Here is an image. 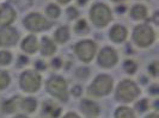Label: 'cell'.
Listing matches in <instances>:
<instances>
[{
	"label": "cell",
	"mask_w": 159,
	"mask_h": 118,
	"mask_svg": "<svg viewBox=\"0 0 159 118\" xmlns=\"http://www.w3.org/2000/svg\"><path fill=\"white\" fill-rule=\"evenodd\" d=\"M74 50H75V54L79 57L80 61L90 62L93 59V56L96 55L97 46H96L95 42L90 41V39H85V41H81L79 43H77L74 47Z\"/></svg>",
	"instance_id": "7"
},
{
	"label": "cell",
	"mask_w": 159,
	"mask_h": 118,
	"mask_svg": "<svg viewBox=\"0 0 159 118\" xmlns=\"http://www.w3.org/2000/svg\"><path fill=\"white\" fill-rule=\"evenodd\" d=\"M70 38V31L67 26H60L55 31V39L59 43H65Z\"/></svg>",
	"instance_id": "18"
},
{
	"label": "cell",
	"mask_w": 159,
	"mask_h": 118,
	"mask_svg": "<svg viewBox=\"0 0 159 118\" xmlns=\"http://www.w3.org/2000/svg\"><path fill=\"white\" fill-rule=\"evenodd\" d=\"M156 38V35L154 31L151 26L146 25V24H141V25H138L134 32H133V41L136 46L139 47L146 48L148 46H151L152 43L154 42Z\"/></svg>",
	"instance_id": "4"
},
{
	"label": "cell",
	"mask_w": 159,
	"mask_h": 118,
	"mask_svg": "<svg viewBox=\"0 0 159 118\" xmlns=\"http://www.w3.org/2000/svg\"><path fill=\"white\" fill-rule=\"evenodd\" d=\"M78 1H79L80 5H84V4H86V1H88V0H78Z\"/></svg>",
	"instance_id": "30"
},
{
	"label": "cell",
	"mask_w": 159,
	"mask_h": 118,
	"mask_svg": "<svg viewBox=\"0 0 159 118\" xmlns=\"http://www.w3.org/2000/svg\"><path fill=\"white\" fill-rule=\"evenodd\" d=\"M140 94V90L134 81L130 80H123L119 84L116 88V99L123 103H130L133 102L138 95Z\"/></svg>",
	"instance_id": "1"
},
{
	"label": "cell",
	"mask_w": 159,
	"mask_h": 118,
	"mask_svg": "<svg viewBox=\"0 0 159 118\" xmlns=\"http://www.w3.org/2000/svg\"><path fill=\"white\" fill-rule=\"evenodd\" d=\"M47 90L50 95L61 102H66L68 99L67 82L60 76H53L49 79L47 82Z\"/></svg>",
	"instance_id": "5"
},
{
	"label": "cell",
	"mask_w": 159,
	"mask_h": 118,
	"mask_svg": "<svg viewBox=\"0 0 159 118\" xmlns=\"http://www.w3.org/2000/svg\"><path fill=\"white\" fill-rule=\"evenodd\" d=\"M117 62V54L115 49L109 47L103 48L98 54V64L104 68H110Z\"/></svg>",
	"instance_id": "10"
},
{
	"label": "cell",
	"mask_w": 159,
	"mask_h": 118,
	"mask_svg": "<svg viewBox=\"0 0 159 118\" xmlns=\"http://www.w3.org/2000/svg\"><path fill=\"white\" fill-rule=\"evenodd\" d=\"M15 118H28L26 116H24V115H18V116H16Z\"/></svg>",
	"instance_id": "31"
},
{
	"label": "cell",
	"mask_w": 159,
	"mask_h": 118,
	"mask_svg": "<svg viewBox=\"0 0 159 118\" xmlns=\"http://www.w3.org/2000/svg\"><path fill=\"white\" fill-rule=\"evenodd\" d=\"M130 16H132V18L136 19V20L143 19L145 17L147 16V8L145 7L143 5H135L130 10Z\"/></svg>",
	"instance_id": "17"
},
{
	"label": "cell",
	"mask_w": 159,
	"mask_h": 118,
	"mask_svg": "<svg viewBox=\"0 0 159 118\" xmlns=\"http://www.w3.org/2000/svg\"><path fill=\"white\" fill-rule=\"evenodd\" d=\"M8 84H10V75H8V73L0 69V90L6 88L8 86Z\"/></svg>",
	"instance_id": "21"
},
{
	"label": "cell",
	"mask_w": 159,
	"mask_h": 118,
	"mask_svg": "<svg viewBox=\"0 0 159 118\" xmlns=\"http://www.w3.org/2000/svg\"><path fill=\"white\" fill-rule=\"evenodd\" d=\"M16 18V13L13 11V8L7 6V5H4L0 7V24L6 26L10 23H12Z\"/></svg>",
	"instance_id": "14"
},
{
	"label": "cell",
	"mask_w": 159,
	"mask_h": 118,
	"mask_svg": "<svg viewBox=\"0 0 159 118\" xmlns=\"http://www.w3.org/2000/svg\"><path fill=\"white\" fill-rule=\"evenodd\" d=\"M75 31L78 33H81V32H88V25L85 23V20H79L78 24L75 25Z\"/></svg>",
	"instance_id": "25"
},
{
	"label": "cell",
	"mask_w": 159,
	"mask_h": 118,
	"mask_svg": "<svg viewBox=\"0 0 159 118\" xmlns=\"http://www.w3.org/2000/svg\"><path fill=\"white\" fill-rule=\"evenodd\" d=\"M46 12L50 18H57L60 16V8L55 4H50L46 10Z\"/></svg>",
	"instance_id": "20"
},
{
	"label": "cell",
	"mask_w": 159,
	"mask_h": 118,
	"mask_svg": "<svg viewBox=\"0 0 159 118\" xmlns=\"http://www.w3.org/2000/svg\"><path fill=\"white\" fill-rule=\"evenodd\" d=\"M20 87L24 92L28 93H34L39 91L41 87V76L37 72L35 71H26L20 75L19 80Z\"/></svg>",
	"instance_id": "6"
},
{
	"label": "cell",
	"mask_w": 159,
	"mask_h": 118,
	"mask_svg": "<svg viewBox=\"0 0 159 118\" xmlns=\"http://www.w3.org/2000/svg\"><path fill=\"white\" fill-rule=\"evenodd\" d=\"M40 48H41V53H42V55H44V56L53 55L56 50L55 44L53 43V41H50L48 37H43Z\"/></svg>",
	"instance_id": "15"
},
{
	"label": "cell",
	"mask_w": 159,
	"mask_h": 118,
	"mask_svg": "<svg viewBox=\"0 0 159 118\" xmlns=\"http://www.w3.org/2000/svg\"><path fill=\"white\" fill-rule=\"evenodd\" d=\"M127 35H128L127 29L123 25H114L111 29H110V32H109V37L115 43L123 42L125 39L127 38Z\"/></svg>",
	"instance_id": "11"
},
{
	"label": "cell",
	"mask_w": 159,
	"mask_h": 118,
	"mask_svg": "<svg viewBox=\"0 0 159 118\" xmlns=\"http://www.w3.org/2000/svg\"><path fill=\"white\" fill-rule=\"evenodd\" d=\"M20 109L28 113H31L36 110V106H37V102L34 99V98H25L23 100H20V104H19Z\"/></svg>",
	"instance_id": "16"
},
{
	"label": "cell",
	"mask_w": 159,
	"mask_h": 118,
	"mask_svg": "<svg viewBox=\"0 0 159 118\" xmlns=\"http://www.w3.org/2000/svg\"><path fill=\"white\" fill-rule=\"evenodd\" d=\"M11 60H12V55L8 51L6 50L0 51V66H7L10 64Z\"/></svg>",
	"instance_id": "22"
},
{
	"label": "cell",
	"mask_w": 159,
	"mask_h": 118,
	"mask_svg": "<svg viewBox=\"0 0 159 118\" xmlns=\"http://www.w3.org/2000/svg\"><path fill=\"white\" fill-rule=\"evenodd\" d=\"M115 118H135L134 112L127 106H121L115 111Z\"/></svg>",
	"instance_id": "19"
},
{
	"label": "cell",
	"mask_w": 159,
	"mask_h": 118,
	"mask_svg": "<svg viewBox=\"0 0 159 118\" xmlns=\"http://www.w3.org/2000/svg\"><path fill=\"white\" fill-rule=\"evenodd\" d=\"M40 44H39V41L37 38L34 36V35H29L23 39L22 42V50L26 54H34L39 50Z\"/></svg>",
	"instance_id": "12"
},
{
	"label": "cell",
	"mask_w": 159,
	"mask_h": 118,
	"mask_svg": "<svg viewBox=\"0 0 159 118\" xmlns=\"http://www.w3.org/2000/svg\"><path fill=\"white\" fill-rule=\"evenodd\" d=\"M23 24L29 31L35 32H40L42 30H46L50 25L48 23L47 19L43 16H41L40 13H30L29 16H26L24 18Z\"/></svg>",
	"instance_id": "8"
},
{
	"label": "cell",
	"mask_w": 159,
	"mask_h": 118,
	"mask_svg": "<svg viewBox=\"0 0 159 118\" xmlns=\"http://www.w3.org/2000/svg\"><path fill=\"white\" fill-rule=\"evenodd\" d=\"M123 68H125V71L127 72V73L133 74V73H135V71H136V64H135V62L128 60V61H126L125 64H123Z\"/></svg>",
	"instance_id": "24"
},
{
	"label": "cell",
	"mask_w": 159,
	"mask_h": 118,
	"mask_svg": "<svg viewBox=\"0 0 159 118\" xmlns=\"http://www.w3.org/2000/svg\"><path fill=\"white\" fill-rule=\"evenodd\" d=\"M90 19L92 20V23L95 24L96 26H99V28L105 26L112 19L111 10L107 5L98 2V4L93 5L90 10Z\"/></svg>",
	"instance_id": "3"
},
{
	"label": "cell",
	"mask_w": 159,
	"mask_h": 118,
	"mask_svg": "<svg viewBox=\"0 0 159 118\" xmlns=\"http://www.w3.org/2000/svg\"><path fill=\"white\" fill-rule=\"evenodd\" d=\"M60 4H67V2H70L71 0H57Z\"/></svg>",
	"instance_id": "29"
},
{
	"label": "cell",
	"mask_w": 159,
	"mask_h": 118,
	"mask_svg": "<svg viewBox=\"0 0 159 118\" xmlns=\"http://www.w3.org/2000/svg\"><path fill=\"white\" fill-rule=\"evenodd\" d=\"M80 111L86 116V117L93 118L99 115V107L97 104L91 100H83L80 104Z\"/></svg>",
	"instance_id": "13"
},
{
	"label": "cell",
	"mask_w": 159,
	"mask_h": 118,
	"mask_svg": "<svg viewBox=\"0 0 159 118\" xmlns=\"http://www.w3.org/2000/svg\"><path fill=\"white\" fill-rule=\"evenodd\" d=\"M67 13H68V17L71 18V19H73V18H77L78 17V12H77V10L74 7H71L67 10Z\"/></svg>",
	"instance_id": "26"
},
{
	"label": "cell",
	"mask_w": 159,
	"mask_h": 118,
	"mask_svg": "<svg viewBox=\"0 0 159 118\" xmlns=\"http://www.w3.org/2000/svg\"><path fill=\"white\" fill-rule=\"evenodd\" d=\"M64 118H80V117L77 113H74V112H68V113L65 115Z\"/></svg>",
	"instance_id": "27"
},
{
	"label": "cell",
	"mask_w": 159,
	"mask_h": 118,
	"mask_svg": "<svg viewBox=\"0 0 159 118\" xmlns=\"http://www.w3.org/2000/svg\"><path fill=\"white\" fill-rule=\"evenodd\" d=\"M112 1H115V2H122L123 0H112Z\"/></svg>",
	"instance_id": "32"
},
{
	"label": "cell",
	"mask_w": 159,
	"mask_h": 118,
	"mask_svg": "<svg viewBox=\"0 0 159 118\" xmlns=\"http://www.w3.org/2000/svg\"><path fill=\"white\" fill-rule=\"evenodd\" d=\"M19 35L16 29L11 26H2L0 29V47H12L17 43Z\"/></svg>",
	"instance_id": "9"
},
{
	"label": "cell",
	"mask_w": 159,
	"mask_h": 118,
	"mask_svg": "<svg viewBox=\"0 0 159 118\" xmlns=\"http://www.w3.org/2000/svg\"><path fill=\"white\" fill-rule=\"evenodd\" d=\"M112 88V78L107 74H99L89 87V94L93 97H103L109 94Z\"/></svg>",
	"instance_id": "2"
},
{
	"label": "cell",
	"mask_w": 159,
	"mask_h": 118,
	"mask_svg": "<svg viewBox=\"0 0 159 118\" xmlns=\"http://www.w3.org/2000/svg\"><path fill=\"white\" fill-rule=\"evenodd\" d=\"M146 118H158V115L157 113H150L148 116H146Z\"/></svg>",
	"instance_id": "28"
},
{
	"label": "cell",
	"mask_w": 159,
	"mask_h": 118,
	"mask_svg": "<svg viewBox=\"0 0 159 118\" xmlns=\"http://www.w3.org/2000/svg\"><path fill=\"white\" fill-rule=\"evenodd\" d=\"M16 109H17V103L13 99H11V100H8V102H6L4 104V111L7 112V113L15 112Z\"/></svg>",
	"instance_id": "23"
}]
</instances>
